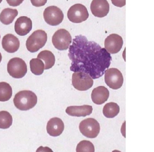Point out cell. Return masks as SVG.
I'll use <instances>...</instances> for the list:
<instances>
[{"label": "cell", "instance_id": "obj_1", "mask_svg": "<svg viewBox=\"0 0 154 152\" xmlns=\"http://www.w3.org/2000/svg\"><path fill=\"white\" fill-rule=\"evenodd\" d=\"M68 56L71 61V71H82L93 79L104 74L111 64V56L105 48L86 37L79 35L73 39L69 47Z\"/></svg>", "mask_w": 154, "mask_h": 152}, {"label": "cell", "instance_id": "obj_2", "mask_svg": "<svg viewBox=\"0 0 154 152\" xmlns=\"http://www.w3.org/2000/svg\"><path fill=\"white\" fill-rule=\"evenodd\" d=\"M37 102V97L29 90H23L14 96L13 103L15 107L20 111H27L34 108Z\"/></svg>", "mask_w": 154, "mask_h": 152}, {"label": "cell", "instance_id": "obj_3", "mask_svg": "<svg viewBox=\"0 0 154 152\" xmlns=\"http://www.w3.org/2000/svg\"><path fill=\"white\" fill-rule=\"evenodd\" d=\"M47 41V34L42 29L34 31L27 38L26 47L30 52H35L42 48Z\"/></svg>", "mask_w": 154, "mask_h": 152}, {"label": "cell", "instance_id": "obj_4", "mask_svg": "<svg viewBox=\"0 0 154 152\" xmlns=\"http://www.w3.org/2000/svg\"><path fill=\"white\" fill-rule=\"evenodd\" d=\"M80 132L88 138H95L100 132V124L93 118H88L81 121L79 125Z\"/></svg>", "mask_w": 154, "mask_h": 152}, {"label": "cell", "instance_id": "obj_5", "mask_svg": "<svg viewBox=\"0 0 154 152\" xmlns=\"http://www.w3.org/2000/svg\"><path fill=\"white\" fill-rule=\"evenodd\" d=\"M7 71L13 78L20 79L26 74L27 65L22 59L14 57L10 59L8 62Z\"/></svg>", "mask_w": 154, "mask_h": 152}, {"label": "cell", "instance_id": "obj_6", "mask_svg": "<svg viewBox=\"0 0 154 152\" xmlns=\"http://www.w3.org/2000/svg\"><path fill=\"white\" fill-rule=\"evenodd\" d=\"M72 39L70 34L65 29H58L52 37V43L54 47L60 50H67L70 44Z\"/></svg>", "mask_w": 154, "mask_h": 152}, {"label": "cell", "instance_id": "obj_7", "mask_svg": "<svg viewBox=\"0 0 154 152\" xmlns=\"http://www.w3.org/2000/svg\"><path fill=\"white\" fill-rule=\"evenodd\" d=\"M72 84L77 90L86 91L93 86V79L84 72L76 71L72 74Z\"/></svg>", "mask_w": 154, "mask_h": 152}, {"label": "cell", "instance_id": "obj_8", "mask_svg": "<svg viewBox=\"0 0 154 152\" xmlns=\"http://www.w3.org/2000/svg\"><path fill=\"white\" fill-rule=\"evenodd\" d=\"M105 82L111 89L117 90L122 87L123 77L121 71L116 68H108L105 71Z\"/></svg>", "mask_w": 154, "mask_h": 152}, {"label": "cell", "instance_id": "obj_9", "mask_svg": "<svg viewBox=\"0 0 154 152\" xmlns=\"http://www.w3.org/2000/svg\"><path fill=\"white\" fill-rule=\"evenodd\" d=\"M67 15L69 20L73 23H81L85 21L89 16L87 8L81 4H76L71 6Z\"/></svg>", "mask_w": 154, "mask_h": 152}, {"label": "cell", "instance_id": "obj_10", "mask_svg": "<svg viewBox=\"0 0 154 152\" xmlns=\"http://www.w3.org/2000/svg\"><path fill=\"white\" fill-rule=\"evenodd\" d=\"M43 18L48 25L57 26L62 22L64 19V14L60 8L57 6L52 5L45 9Z\"/></svg>", "mask_w": 154, "mask_h": 152}, {"label": "cell", "instance_id": "obj_11", "mask_svg": "<svg viewBox=\"0 0 154 152\" xmlns=\"http://www.w3.org/2000/svg\"><path fill=\"white\" fill-rule=\"evenodd\" d=\"M123 41L122 37L117 34L109 35L105 40L104 46L106 50L109 53H117L119 52L123 46Z\"/></svg>", "mask_w": 154, "mask_h": 152}, {"label": "cell", "instance_id": "obj_12", "mask_svg": "<svg viewBox=\"0 0 154 152\" xmlns=\"http://www.w3.org/2000/svg\"><path fill=\"white\" fill-rule=\"evenodd\" d=\"M90 10L93 16L103 17L109 11V5L107 0H93L90 4Z\"/></svg>", "mask_w": 154, "mask_h": 152}, {"label": "cell", "instance_id": "obj_13", "mask_svg": "<svg viewBox=\"0 0 154 152\" xmlns=\"http://www.w3.org/2000/svg\"><path fill=\"white\" fill-rule=\"evenodd\" d=\"M32 23L31 19L26 16H20L17 19L14 23V31L17 34L24 36L32 29Z\"/></svg>", "mask_w": 154, "mask_h": 152}, {"label": "cell", "instance_id": "obj_14", "mask_svg": "<svg viewBox=\"0 0 154 152\" xmlns=\"http://www.w3.org/2000/svg\"><path fill=\"white\" fill-rule=\"evenodd\" d=\"M64 124L61 119L58 117L51 118L46 126V130L48 133L51 136H60L63 132Z\"/></svg>", "mask_w": 154, "mask_h": 152}, {"label": "cell", "instance_id": "obj_15", "mask_svg": "<svg viewBox=\"0 0 154 152\" xmlns=\"http://www.w3.org/2000/svg\"><path fill=\"white\" fill-rule=\"evenodd\" d=\"M2 48L8 53L16 52L20 46L19 39L12 34L5 35L2 40Z\"/></svg>", "mask_w": 154, "mask_h": 152}, {"label": "cell", "instance_id": "obj_16", "mask_svg": "<svg viewBox=\"0 0 154 152\" xmlns=\"http://www.w3.org/2000/svg\"><path fill=\"white\" fill-rule=\"evenodd\" d=\"M109 92L103 86H99L94 88L91 92V97L93 102L96 105L104 103L108 99Z\"/></svg>", "mask_w": 154, "mask_h": 152}, {"label": "cell", "instance_id": "obj_17", "mask_svg": "<svg viewBox=\"0 0 154 152\" xmlns=\"http://www.w3.org/2000/svg\"><path fill=\"white\" fill-rule=\"evenodd\" d=\"M93 108L90 105L70 106L66 109L67 115L72 117H85L91 114Z\"/></svg>", "mask_w": 154, "mask_h": 152}, {"label": "cell", "instance_id": "obj_18", "mask_svg": "<svg viewBox=\"0 0 154 152\" xmlns=\"http://www.w3.org/2000/svg\"><path fill=\"white\" fill-rule=\"evenodd\" d=\"M17 14L18 11L16 9L5 8L0 13V21L4 25H9L13 22Z\"/></svg>", "mask_w": 154, "mask_h": 152}, {"label": "cell", "instance_id": "obj_19", "mask_svg": "<svg viewBox=\"0 0 154 152\" xmlns=\"http://www.w3.org/2000/svg\"><path fill=\"white\" fill-rule=\"evenodd\" d=\"M37 58L42 59L45 62V69L48 70L52 68L55 62V56L53 53L48 50L41 51L37 55Z\"/></svg>", "mask_w": 154, "mask_h": 152}, {"label": "cell", "instance_id": "obj_20", "mask_svg": "<svg viewBox=\"0 0 154 152\" xmlns=\"http://www.w3.org/2000/svg\"><path fill=\"white\" fill-rule=\"evenodd\" d=\"M120 112L119 106L114 102L106 103L103 108V114L108 118H112L117 116Z\"/></svg>", "mask_w": 154, "mask_h": 152}, {"label": "cell", "instance_id": "obj_21", "mask_svg": "<svg viewBox=\"0 0 154 152\" xmlns=\"http://www.w3.org/2000/svg\"><path fill=\"white\" fill-rule=\"evenodd\" d=\"M12 88L5 82H0V102L9 100L12 96Z\"/></svg>", "mask_w": 154, "mask_h": 152}, {"label": "cell", "instance_id": "obj_22", "mask_svg": "<svg viewBox=\"0 0 154 152\" xmlns=\"http://www.w3.org/2000/svg\"><path fill=\"white\" fill-rule=\"evenodd\" d=\"M31 71L35 75H41L45 70V64L38 58H32L29 61Z\"/></svg>", "mask_w": 154, "mask_h": 152}, {"label": "cell", "instance_id": "obj_23", "mask_svg": "<svg viewBox=\"0 0 154 152\" xmlns=\"http://www.w3.org/2000/svg\"><path fill=\"white\" fill-rule=\"evenodd\" d=\"M13 123L11 115L6 111H0V129H7L9 128Z\"/></svg>", "mask_w": 154, "mask_h": 152}, {"label": "cell", "instance_id": "obj_24", "mask_svg": "<svg viewBox=\"0 0 154 152\" xmlns=\"http://www.w3.org/2000/svg\"><path fill=\"white\" fill-rule=\"evenodd\" d=\"M76 152H94V146L90 141L82 140L78 144Z\"/></svg>", "mask_w": 154, "mask_h": 152}, {"label": "cell", "instance_id": "obj_25", "mask_svg": "<svg viewBox=\"0 0 154 152\" xmlns=\"http://www.w3.org/2000/svg\"><path fill=\"white\" fill-rule=\"evenodd\" d=\"M32 5L39 7L43 6L47 2V0H30Z\"/></svg>", "mask_w": 154, "mask_h": 152}, {"label": "cell", "instance_id": "obj_26", "mask_svg": "<svg viewBox=\"0 0 154 152\" xmlns=\"http://www.w3.org/2000/svg\"><path fill=\"white\" fill-rule=\"evenodd\" d=\"M112 4L118 7H122L126 4V0H111Z\"/></svg>", "mask_w": 154, "mask_h": 152}, {"label": "cell", "instance_id": "obj_27", "mask_svg": "<svg viewBox=\"0 0 154 152\" xmlns=\"http://www.w3.org/2000/svg\"><path fill=\"white\" fill-rule=\"evenodd\" d=\"M24 0H6L8 4L10 6L16 7L18 6L22 3Z\"/></svg>", "mask_w": 154, "mask_h": 152}, {"label": "cell", "instance_id": "obj_28", "mask_svg": "<svg viewBox=\"0 0 154 152\" xmlns=\"http://www.w3.org/2000/svg\"><path fill=\"white\" fill-rule=\"evenodd\" d=\"M36 152H54L51 148L48 147L40 146L36 150Z\"/></svg>", "mask_w": 154, "mask_h": 152}, {"label": "cell", "instance_id": "obj_29", "mask_svg": "<svg viewBox=\"0 0 154 152\" xmlns=\"http://www.w3.org/2000/svg\"><path fill=\"white\" fill-rule=\"evenodd\" d=\"M112 152H121L120 151H119V150H113Z\"/></svg>", "mask_w": 154, "mask_h": 152}, {"label": "cell", "instance_id": "obj_30", "mask_svg": "<svg viewBox=\"0 0 154 152\" xmlns=\"http://www.w3.org/2000/svg\"><path fill=\"white\" fill-rule=\"evenodd\" d=\"M1 60H2V55H1V53L0 52V62H1Z\"/></svg>", "mask_w": 154, "mask_h": 152}, {"label": "cell", "instance_id": "obj_31", "mask_svg": "<svg viewBox=\"0 0 154 152\" xmlns=\"http://www.w3.org/2000/svg\"><path fill=\"white\" fill-rule=\"evenodd\" d=\"M2 0H0V3L2 2Z\"/></svg>", "mask_w": 154, "mask_h": 152}, {"label": "cell", "instance_id": "obj_32", "mask_svg": "<svg viewBox=\"0 0 154 152\" xmlns=\"http://www.w3.org/2000/svg\"><path fill=\"white\" fill-rule=\"evenodd\" d=\"M0 38H1V35H0Z\"/></svg>", "mask_w": 154, "mask_h": 152}]
</instances>
